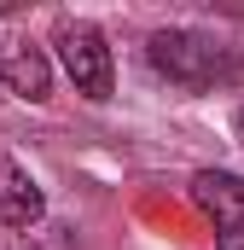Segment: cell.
<instances>
[{"instance_id": "6da1fadb", "label": "cell", "mask_w": 244, "mask_h": 250, "mask_svg": "<svg viewBox=\"0 0 244 250\" xmlns=\"http://www.w3.org/2000/svg\"><path fill=\"white\" fill-rule=\"evenodd\" d=\"M145 59L157 76H169L175 87L186 93H209V87H221V82H239V53L227 47V41H215V35H198V29H157L151 41H145Z\"/></svg>"}, {"instance_id": "7a4b0ae2", "label": "cell", "mask_w": 244, "mask_h": 250, "mask_svg": "<svg viewBox=\"0 0 244 250\" xmlns=\"http://www.w3.org/2000/svg\"><path fill=\"white\" fill-rule=\"evenodd\" d=\"M53 47H59V64H64V76L76 82V93H87V99H111V87H117V64H111V47H105V35H99L93 23L64 18L59 29H53Z\"/></svg>"}, {"instance_id": "3957f363", "label": "cell", "mask_w": 244, "mask_h": 250, "mask_svg": "<svg viewBox=\"0 0 244 250\" xmlns=\"http://www.w3.org/2000/svg\"><path fill=\"white\" fill-rule=\"evenodd\" d=\"M192 204L215 221V233L244 239V175H227V169L192 175Z\"/></svg>"}, {"instance_id": "277c9868", "label": "cell", "mask_w": 244, "mask_h": 250, "mask_svg": "<svg viewBox=\"0 0 244 250\" xmlns=\"http://www.w3.org/2000/svg\"><path fill=\"white\" fill-rule=\"evenodd\" d=\"M41 209H47L41 187H35L12 157H0V227H35Z\"/></svg>"}, {"instance_id": "5b68a950", "label": "cell", "mask_w": 244, "mask_h": 250, "mask_svg": "<svg viewBox=\"0 0 244 250\" xmlns=\"http://www.w3.org/2000/svg\"><path fill=\"white\" fill-rule=\"evenodd\" d=\"M0 76H6V87H12L18 99H29V105H41V99L53 93V70L41 59V47H29V41H18V47L6 53Z\"/></svg>"}, {"instance_id": "8992f818", "label": "cell", "mask_w": 244, "mask_h": 250, "mask_svg": "<svg viewBox=\"0 0 244 250\" xmlns=\"http://www.w3.org/2000/svg\"><path fill=\"white\" fill-rule=\"evenodd\" d=\"M0 250H35L29 239H0Z\"/></svg>"}, {"instance_id": "52a82bcc", "label": "cell", "mask_w": 244, "mask_h": 250, "mask_svg": "<svg viewBox=\"0 0 244 250\" xmlns=\"http://www.w3.org/2000/svg\"><path fill=\"white\" fill-rule=\"evenodd\" d=\"M233 128H239V140H244V111H239V117H233Z\"/></svg>"}]
</instances>
